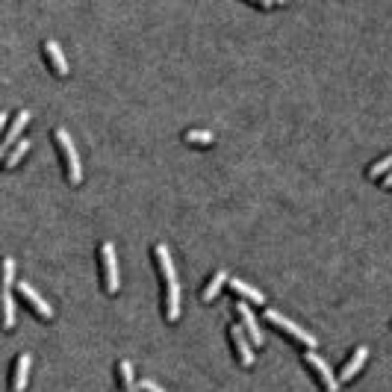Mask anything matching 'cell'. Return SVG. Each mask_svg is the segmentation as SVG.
<instances>
[{
  "label": "cell",
  "mask_w": 392,
  "mask_h": 392,
  "mask_svg": "<svg viewBox=\"0 0 392 392\" xmlns=\"http://www.w3.org/2000/svg\"><path fill=\"white\" fill-rule=\"evenodd\" d=\"M154 260L163 272V280H166V292H163V313L168 322H177L180 316V283H177V272H174V263H171V251L166 242H156L154 245Z\"/></svg>",
  "instance_id": "1"
},
{
  "label": "cell",
  "mask_w": 392,
  "mask_h": 392,
  "mask_svg": "<svg viewBox=\"0 0 392 392\" xmlns=\"http://www.w3.org/2000/svg\"><path fill=\"white\" fill-rule=\"evenodd\" d=\"M53 139H57V145L62 151V159H65V174L71 183H80L83 180V168H80V154L74 148V142H71V133L65 127H57L53 130Z\"/></svg>",
  "instance_id": "2"
},
{
  "label": "cell",
  "mask_w": 392,
  "mask_h": 392,
  "mask_svg": "<svg viewBox=\"0 0 392 392\" xmlns=\"http://www.w3.org/2000/svg\"><path fill=\"white\" fill-rule=\"evenodd\" d=\"M265 322H272L275 328H280L283 333H289L295 342H301V345H307V348H316V336L310 333V330H304V328H298L292 318H287L283 313H277V310H265Z\"/></svg>",
  "instance_id": "3"
},
{
  "label": "cell",
  "mask_w": 392,
  "mask_h": 392,
  "mask_svg": "<svg viewBox=\"0 0 392 392\" xmlns=\"http://www.w3.org/2000/svg\"><path fill=\"white\" fill-rule=\"evenodd\" d=\"M100 265H103L106 292L115 295L121 283H118V257H115V245H113V242H103V245H100Z\"/></svg>",
  "instance_id": "4"
},
{
  "label": "cell",
  "mask_w": 392,
  "mask_h": 392,
  "mask_svg": "<svg viewBox=\"0 0 392 392\" xmlns=\"http://www.w3.org/2000/svg\"><path fill=\"white\" fill-rule=\"evenodd\" d=\"M304 363H307V366L316 371V375H318V381L325 384V389H330V392H336V389H340V381H336V375L330 371L328 360H325V357H322V354H318L316 348H307V354H304Z\"/></svg>",
  "instance_id": "5"
},
{
  "label": "cell",
  "mask_w": 392,
  "mask_h": 392,
  "mask_svg": "<svg viewBox=\"0 0 392 392\" xmlns=\"http://www.w3.org/2000/svg\"><path fill=\"white\" fill-rule=\"evenodd\" d=\"M236 316H239V322L248 333V340L254 342V348H263V330H260L257 316L251 313V307H248V301H236Z\"/></svg>",
  "instance_id": "6"
},
{
  "label": "cell",
  "mask_w": 392,
  "mask_h": 392,
  "mask_svg": "<svg viewBox=\"0 0 392 392\" xmlns=\"http://www.w3.org/2000/svg\"><path fill=\"white\" fill-rule=\"evenodd\" d=\"M227 330H230V340H234V348H236V354H239L242 366H254V342L248 340L245 328H242V325H230Z\"/></svg>",
  "instance_id": "7"
},
{
  "label": "cell",
  "mask_w": 392,
  "mask_h": 392,
  "mask_svg": "<svg viewBox=\"0 0 392 392\" xmlns=\"http://www.w3.org/2000/svg\"><path fill=\"white\" fill-rule=\"evenodd\" d=\"M27 124H30V110H18L15 118H12V124H9L6 133H4V142H0V154L6 156V154L12 151V145L18 142V133H21V130L27 127Z\"/></svg>",
  "instance_id": "8"
},
{
  "label": "cell",
  "mask_w": 392,
  "mask_h": 392,
  "mask_svg": "<svg viewBox=\"0 0 392 392\" xmlns=\"http://www.w3.org/2000/svg\"><path fill=\"white\" fill-rule=\"evenodd\" d=\"M18 292H21V298L27 301V304L35 310V313H39L42 318H53V307L47 304V301L39 295V292H35L33 287H30V283L27 280H18Z\"/></svg>",
  "instance_id": "9"
},
{
  "label": "cell",
  "mask_w": 392,
  "mask_h": 392,
  "mask_svg": "<svg viewBox=\"0 0 392 392\" xmlns=\"http://www.w3.org/2000/svg\"><path fill=\"white\" fill-rule=\"evenodd\" d=\"M227 287L234 289L236 295H242V301H254V304H265V295H263L257 287H251V283H245L242 277H230V280H227Z\"/></svg>",
  "instance_id": "10"
},
{
  "label": "cell",
  "mask_w": 392,
  "mask_h": 392,
  "mask_svg": "<svg viewBox=\"0 0 392 392\" xmlns=\"http://www.w3.org/2000/svg\"><path fill=\"white\" fill-rule=\"evenodd\" d=\"M366 357H369V348H366V345H357V348H354V354L348 357V363L342 366V375H340V381H354V375H357V371L363 369Z\"/></svg>",
  "instance_id": "11"
},
{
  "label": "cell",
  "mask_w": 392,
  "mask_h": 392,
  "mask_svg": "<svg viewBox=\"0 0 392 392\" xmlns=\"http://www.w3.org/2000/svg\"><path fill=\"white\" fill-rule=\"evenodd\" d=\"M30 363H33V357H30L27 351L18 354V360H15V375H12V389H15V392H24L27 378H30Z\"/></svg>",
  "instance_id": "12"
},
{
  "label": "cell",
  "mask_w": 392,
  "mask_h": 392,
  "mask_svg": "<svg viewBox=\"0 0 392 392\" xmlns=\"http://www.w3.org/2000/svg\"><path fill=\"white\" fill-rule=\"evenodd\" d=\"M45 53H47V59L53 62V71H57L59 77H65L68 74V62H65V53H62V47H59V42H53V39H45Z\"/></svg>",
  "instance_id": "13"
},
{
  "label": "cell",
  "mask_w": 392,
  "mask_h": 392,
  "mask_svg": "<svg viewBox=\"0 0 392 392\" xmlns=\"http://www.w3.org/2000/svg\"><path fill=\"white\" fill-rule=\"evenodd\" d=\"M27 151H30V139L24 136V139H18L15 145H12V151L4 156V166H6V168H15V166L24 159V154H27Z\"/></svg>",
  "instance_id": "14"
},
{
  "label": "cell",
  "mask_w": 392,
  "mask_h": 392,
  "mask_svg": "<svg viewBox=\"0 0 392 392\" xmlns=\"http://www.w3.org/2000/svg\"><path fill=\"white\" fill-rule=\"evenodd\" d=\"M227 280H230L227 269H219L216 275H212V277H209V283H207V287H204L201 298H204V301H212V298H216V295H219V289H221V283H227Z\"/></svg>",
  "instance_id": "15"
},
{
  "label": "cell",
  "mask_w": 392,
  "mask_h": 392,
  "mask_svg": "<svg viewBox=\"0 0 392 392\" xmlns=\"http://www.w3.org/2000/svg\"><path fill=\"white\" fill-rule=\"evenodd\" d=\"M118 375H121V386H124V392H139V384H136V378H133V366H130V360H121V363H118Z\"/></svg>",
  "instance_id": "16"
},
{
  "label": "cell",
  "mask_w": 392,
  "mask_h": 392,
  "mask_svg": "<svg viewBox=\"0 0 392 392\" xmlns=\"http://www.w3.org/2000/svg\"><path fill=\"white\" fill-rule=\"evenodd\" d=\"M183 139L192 142V145H201V148H207V145H212V142H216L209 130H186Z\"/></svg>",
  "instance_id": "17"
},
{
  "label": "cell",
  "mask_w": 392,
  "mask_h": 392,
  "mask_svg": "<svg viewBox=\"0 0 392 392\" xmlns=\"http://www.w3.org/2000/svg\"><path fill=\"white\" fill-rule=\"evenodd\" d=\"M389 171H392V154L384 156V159H378V163L369 168V177H371V180H378L381 174H389Z\"/></svg>",
  "instance_id": "18"
},
{
  "label": "cell",
  "mask_w": 392,
  "mask_h": 392,
  "mask_svg": "<svg viewBox=\"0 0 392 392\" xmlns=\"http://www.w3.org/2000/svg\"><path fill=\"white\" fill-rule=\"evenodd\" d=\"M142 389H145V392H166L163 386H156L154 381H142Z\"/></svg>",
  "instance_id": "19"
},
{
  "label": "cell",
  "mask_w": 392,
  "mask_h": 392,
  "mask_svg": "<svg viewBox=\"0 0 392 392\" xmlns=\"http://www.w3.org/2000/svg\"><path fill=\"white\" fill-rule=\"evenodd\" d=\"M384 186H392V171H389V174L384 177Z\"/></svg>",
  "instance_id": "20"
},
{
  "label": "cell",
  "mask_w": 392,
  "mask_h": 392,
  "mask_svg": "<svg viewBox=\"0 0 392 392\" xmlns=\"http://www.w3.org/2000/svg\"><path fill=\"white\" fill-rule=\"evenodd\" d=\"M115 392H118V389H115Z\"/></svg>",
  "instance_id": "21"
}]
</instances>
